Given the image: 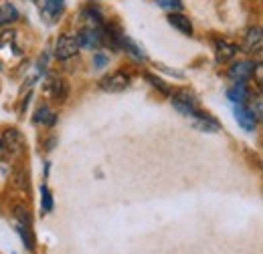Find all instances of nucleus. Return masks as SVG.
<instances>
[{
	"instance_id": "obj_25",
	"label": "nucleus",
	"mask_w": 263,
	"mask_h": 254,
	"mask_svg": "<svg viewBox=\"0 0 263 254\" xmlns=\"http://www.w3.org/2000/svg\"><path fill=\"white\" fill-rule=\"evenodd\" d=\"M0 69H2V63H0Z\"/></svg>"
},
{
	"instance_id": "obj_26",
	"label": "nucleus",
	"mask_w": 263,
	"mask_h": 254,
	"mask_svg": "<svg viewBox=\"0 0 263 254\" xmlns=\"http://www.w3.org/2000/svg\"><path fill=\"white\" fill-rule=\"evenodd\" d=\"M33 2H36V0H33Z\"/></svg>"
},
{
	"instance_id": "obj_23",
	"label": "nucleus",
	"mask_w": 263,
	"mask_h": 254,
	"mask_svg": "<svg viewBox=\"0 0 263 254\" xmlns=\"http://www.w3.org/2000/svg\"><path fill=\"white\" fill-rule=\"evenodd\" d=\"M253 71H255V79H257V83L261 85L263 83V69H261V63H257L253 67Z\"/></svg>"
},
{
	"instance_id": "obj_16",
	"label": "nucleus",
	"mask_w": 263,
	"mask_h": 254,
	"mask_svg": "<svg viewBox=\"0 0 263 254\" xmlns=\"http://www.w3.org/2000/svg\"><path fill=\"white\" fill-rule=\"evenodd\" d=\"M16 232L21 234L25 248H29V250H34V238H33V232H31V224L16 222Z\"/></svg>"
},
{
	"instance_id": "obj_24",
	"label": "nucleus",
	"mask_w": 263,
	"mask_h": 254,
	"mask_svg": "<svg viewBox=\"0 0 263 254\" xmlns=\"http://www.w3.org/2000/svg\"><path fill=\"white\" fill-rule=\"evenodd\" d=\"M8 156V152H6V147H4V143H2V137H0V159H4Z\"/></svg>"
},
{
	"instance_id": "obj_12",
	"label": "nucleus",
	"mask_w": 263,
	"mask_h": 254,
	"mask_svg": "<svg viewBox=\"0 0 263 254\" xmlns=\"http://www.w3.org/2000/svg\"><path fill=\"white\" fill-rule=\"evenodd\" d=\"M193 127L198 129V131H206V133H217V131H221V125H219L213 117L204 115L202 111L198 113L197 117H193Z\"/></svg>"
},
{
	"instance_id": "obj_22",
	"label": "nucleus",
	"mask_w": 263,
	"mask_h": 254,
	"mask_svg": "<svg viewBox=\"0 0 263 254\" xmlns=\"http://www.w3.org/2000/svg\"><path fill=\"white\" fill-rule=\"evenodd\" d=\"M93 65H96L98 69H103V67H107V57H103L101 53H98V55L93 57Z\"/></svg>"
},
{
	"instance_id": "obj_15",
	"label": "nucleus",
	"mask_w": 263,
	"mask_h": 254,
	"mask_svg": "<svg viewBox=\"0 0 263 254\" xmlns=\"http://www.w3.org/2000/svg\"><path fill=\"white\" fill-rule=\"evenodd\" d=\"M16 20H18V10H16V6H12L10 2L0 4V27L10 25V23H16Z\"/></svg>"
},
{
	"instance_id": "obj_14",
	"label": "nucleus",
	"mask_w": 263,
	"mask_h": 254,
	"mask_svg": "<svg viewBox=\"0 0 263 254\" xmlns=\"http://www.w3.org/2000/svg\"><path fill=\"white\" fill-rule=\"evenodd\" d=\"M55 121H57V115H55L47 105H41V107L36 109V113H34V123L45 125V127H53Z\"/></svg>"
},
{
	"instance_id": "obj_20",
	"label": "nucleus",
	"mask_w": 263,
	"mask_h": 254,
	"mask_svg": "<svg viewBox=\"0 0 263 254\" xmlns=\"http://www.w3.org/2000/svg\"><path fill=\"white\" fill-rule=\"evenodd\" d=\"M156 4L160 8H166V10H180L182 8V2L180 0H156Z\"/></svg>"
},
{
	"instance_id": "obj_17",
	"label": "nucleus",
	"mask_w": 263,
	"mask_h": 254,
	"mask_svg": "<svg viewBox=\"0 0 263 254\" xmlns=\"http://www.w3.org/2000/svg\"><path fill=\"white\" fill-rule=\"evenodd\" d=\"M63 8H65L63 0H45V6H43L45 14H49V16H59L63 12Z\"/></svg>"
},
{
	"instance_id": "obj_6",
	"label": "nucleus",
	"mask_w": 263,
	"mask_h": 254,
	"mask_svg": "<svg viewBox=\"0 0 263 254\" xmlns=\"http://www.w3.org/2000/svg\"><path fill=\"white\" fill-rule=\"evenodd\" d=\"M253 67L255 65L251 61H239V63H235L229 69V77L235 83H247L251 79V75H253Z\"/></svg>"
},
{
	"instance_id": "obj_1",
	"label": "nucleus",
	"mask_w": 263,
	"mask_h": 254,
	"mask_svg": "<svg viewBox=\"0 0 263 254\" xmlns=\"http://www.w3.org/2000/svg\"><path fill=\"white\" fill-rule=\"evenodd\" d=\"M170 103H172L182 115H186V117H197L198 113H200L197 109V99H195V95H193L191 91H186V89H180V91L172 93V95H170Z\"/></svg>"
},
{
	"instance_id": "obj_9",
	"label": "nucleus",
	"mask_w": 263,
	"mask_h": 254,
	"mask_svg": "<svg viewBox=\"0 0 263 254\" xmlns=\"http://www.w3.org/2000/svg\"><path fill=\"white\" fill-rule=\"evenodd\" d=\"M261 47H263L261 29H259V27L249 29L247 34H245V40H243V49H245V53H259Z\"/></svg>"
},
{
	"instance_id": "obj_21",
	"label": "nucleus",
	"mask_w": 263,
	"mask_h": 254,
	"mask_svg": "<svg viewBox=\"0 0 263 254\" xmlns=\"http://www.w3.org/2000/svg\"><path fill=\"white\" fill-rule=\"evenodd\" d=\"M146 79H148V81H150L154 87H158L162 93H170V87L166 85L162 79H158V77H154V75H146Z\"/></svg>"
},
{
	"instance_id": "obj_11",
	"label": "nucleus",
	"mask_w": 263,
	"mask_h": 254,
	"mask_svg": "<svg viewBox=\"0 0 263 254\" xmlns=\"http://www.w3.org/2000/svg\"><path fill=\"white\" fill-rule=\"evenodd\" d=\"M168 23H170L176 31L182 32V34H186V36H191V34H193V23H191V18H189V16H184V14H180V12H170Z\"/></svg>"
},
{
	"instance_id": "obj_5",
	"label": "nucleus",
	"mask_w": 263,
	"mask_h": 254,
	"mask_svg": "<svg viewBox=\"0 0 263 254\" xmlns=\"http://www.w3.org/2000/svg\"><path fill=\"white\" fill-rule=\"evenodd\" d=\"M77 38H79V47L81 49L98 51L99 47H101V43H103V32L99 31V29L87 27V29H83V31L77 34Z\"/></svg>"
},
{
	"instance_id": "obj_4",
	"label": "nucleus",
	"mask_w": 263,
	"mask_h": 254,
	"mask_svg": "<svg viewBox=\"0 0 263 254\" xmlns=\"http://www.w3.org/2000/svg\"><path fill=\"white\" fill-rule=\"evenodd\" d=\"M0 137H2V143H4V147H6V152H8L10 156H18V154L23 152L25 139H23V135H21L18 129L8 127V129H4V133H2Z\"/></svg>"
},
{
	"instance_id": "obj_3",
	"label": "nucleus",
	"mask_w": 263,
	"mask_h": 254,
	"mask_svg": "<svg viewBox=\"0 0 263 254\" xmlns=\"http://www.w3.org/2000/svg\"><path fill=\"white\" fill-rule=\"evenodd\" d=\"M99 87L107 93H122L130 87V75L128 73H111L99 81Z\"/></svg>"
},
{
	"instance_id": "obj_2",
	"label": "nucleus",
	"mask_w": 263,
	"mask_h": 254,
	"mask_svg": "<svg viewBox=\"0 0 263 254\" xmlns=\"http://www.w3.org/2000/svg\"><path fill=\"white\" fill-rule=\"evenodd\" d=\"M79 38H77V34H61L59 38H57V43H55V57L59 59V61H67V59H71V57H75L77 53H79Z\"/></svg>"
},
{
	"instance_id": "obj_7",
	"label": "nucleus",
	"mask_w": 263,
	"mask_h": 254,
	"mask_svg": "<svg viewBox=\"0 0 263 254\" xmlns=\"http://www.w3.org/2000/svg\"><path fill=\"white\" fill-rule=\"evenodd\" d=\"M239 53L237 45L227 43V40H215V55H217V63H229L231 59H235Z\"/></svg>"
},
{
	"instance_id": "obj_18",
	"label": "nucleus",
	"mask_w": 263,
	"mask_h": 254,
	"mask_svg": "<svg viewBox=\"0 0 263 254\" xmlns=\"http://www.w3.org/2000/svg\"><path fill=\"white\" fill-rule=\"evenodd\" d=\"M41 206L45 212H53V196L47 186H41Z\"/></svg>"
},
{
	"instance_id": "obj_10",
	"label": "nucleus",
	"mask_w": 263,
	"mask_h": 254,
	"mask_svg": "<svg viewBox=\"0 0 263 254\" xmlns=\"http://www.w3.org/2000/svg\"><path fill=\"white\" fill-rule=\"evenodd\" d=\"M49 97L55 103H65L69 97V85L65 79H51L49 83Z\"/></svg>"
},
{
	"instance_id": "obj_8",
	"label": "nucleus",
	"mask_w": 263,
	"mask_h": 254,
	"mask_svg": "<svg viewBox=\"0 0 263 254\" xmlns=\"http://www.w3.org/2000/svg\"><path fill=\"white\" fill-rule=\"evenodd\" d=\"M235 119H237V123L243 127L245 131H255V125H257V119H255V115L247 109V105H237L235 107Z\"/></svg>"
},
{
	"instance_id": "obj_19",
	"label": "nucleus",
	"mask_w": 263,
	"mask_h": 254,
	"mask_svg": "<svg viewBox=\"0 0 263 254\" xmlns=\"http://www.w3.org/2000/svg\"><path fill=\"white\" fill-rule=\"evenodd\" d=\"M253 115H255V119H261L263 115V107H261V97L255 95L253 99H251V103H249V107H247Z\"/></svg>"
},
{
	"instance_id": "obj_13",
	"label": "nucleus",
	"mask_w": 263,
	"mask_h": 254,
	"mask_svg": "<svg viewBox=\"0 0 263 254\" xmlns=\"http://www.w3.org/2000/svg\"><path fill=\"white\" fill-rule=\"evenodd\" d=\"M227 97H229L233 103H237V105H245L247 99H249L247 83H235L229 91H227Z\"/></svg>"
}]
</instances>
